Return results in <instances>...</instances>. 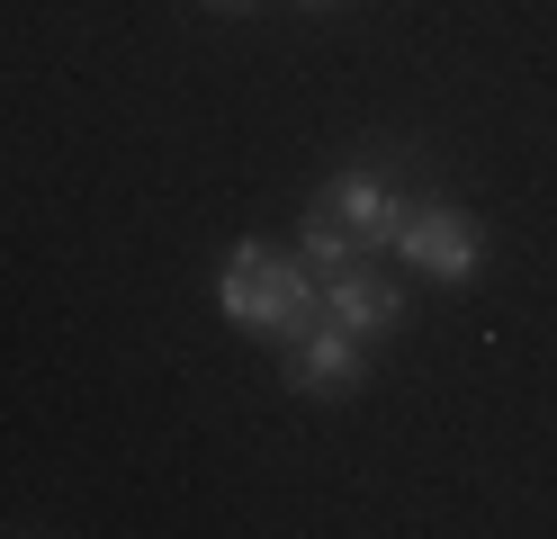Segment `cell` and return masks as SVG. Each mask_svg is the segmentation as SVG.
Instances as JSON below:
<instances>
[{
  "label": "cell",
  "instance_id": "obj_1",
  "mask_svg": "<svg viewBox=\"0 0 557 539\" xmlns=\"http://www.w3.org/2000/svg\"><path fill=\"white\" fill-rule=\"evenodd\" d=\"M216 315L252 342H297L306 323L324 315V279L297 261V252H270V243H234L225 270H216Z\"/></svg>",
  "mask_w": 557,
  "mask_h": 539
},
{
  "label": "cell",
  "instance_id": "obj_2",
  "mask_svg": "<svg viewBox=\"0 0 557 539\" xmlns=\"http://www.w3.org/2000/svg\"><path fill=\"white\" fill-rule=\"evenodd\" d=\"M387 252H396L405 270H423L432 287H468L485 270V225H476L468 207H449V198H405Z\"/></svg>",
  "mask_w": 557,
  "mask_h": 539
},
{
  "label": "cell",
  "instance_id": "obj_3",
  "mask_svg": "<svg viewBox=\"0 0 557 539\" xmlns=\"http://www.w3.org/2000/svg\"><path fill=\"white\" fill-rule=\"evenodd\" d=\"M288 387L306 395V405H351V395L369 387V342L315 315V323L288 342Z\"/></svg>",
  "mask_w": 557,
  "mask_h": 539
},
{
  "label": "cell",
  "instance_id": "obj_4",
  "mask_svg": "<svg viewBox=\"0 0 557 539\" xmlns=\"http://www.w3.org/2000/svg\"><path fill=\"white\" fill-rule=\"evenodd\" d=\"M324 323H342V333H360V342H387L405 323V287L377 279L369 261H351V270L324 279Z\"/></svg>",
  "mask_w": 557,
  "mask_h": 539
},
{
  "label": "cell",
  "instance_id": "obj_5",
  "mask_svg": "<svg viewBox=\"0 0 557 539\" xmlns=\"http://www.w3.org/2000/svg\"><path fill=\"white\" fill-rule=\"evenodd\" d=\"M315 207H333V216H342V234H351V243H360V261H369V252H387L396 216H405V189H387L377 171H333Z\"/></svg>",
  "mask_w": 557,
  "mask_h": 539
},
{
  "label": "cell",
  "instance_id": "obj_6",
  "mask_svg": "<svg viewBox=\"0 0 557 539\" xmlns=\"http://www.w3.org/2000/svg\"><path fill=\"white\" fill-rule=\"evenodd\" d=\"M297 261L315 270V279H333V270H351V261H360V243L342 234V216H333V207H306V225H297Z\"/></svg>",
  "mask_w": 557,
  "mask_h": 539
},
{
  "label": "cell",
  "instance_id": "obj_7",
  "mask_svg": "<svg viewBox=\"0 0 557 539\" xmlns=\"http://www.w3.org/2000/svg\"><path fill=\"white\" fill-rule=\"evenodd\" d=\"M216 10H243V0H216Z\"/></svg>",
  "mask_w": 557,
  "mask_h": 539
},
{
  "label": "cell",
  "instance_id": "obj_8",
  "mask_svg": "<svg viewBox=\"0 0 557 539\" xmlns=\"http://www.w3.org/2000/svg\"><path fill=\"white\" fill-rule=\"evenodd\" d=\"M306 10H324V0H306Z\"/></svg>",
  "mask_w": 557,
  "mask_h": 539
}]
</instances>
